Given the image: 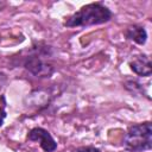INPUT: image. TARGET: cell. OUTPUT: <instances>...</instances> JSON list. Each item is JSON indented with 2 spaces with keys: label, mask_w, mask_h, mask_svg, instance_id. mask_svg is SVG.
<instances>
[{
  "label": "cell",
  "mask_w": 152,
  "mask_h": 152,
  "mask_svg": "<svg viewBox=\"0 0 152 152\" xmlns=\"http://www.w3.org/2000/svg\"><path fill=\"white\" fill-rule=\"evenodd\" d=\"M113 17L112 11L102 2H91L82 6L78 11L68 17L64 21L66 27H87L109 21Z\"/></svg>",
  "instance_id": "6da1fadb"
},
{
  "label": "cell",
  "mask_w": 152,
  "mask_h": 152,
  "mask_svg": "<svg viewBox=\"0 0 152 152\" xmlns=\"http://www.w3.org/2000/svg\"><path fill=\"white\" fill-rule=\"evenodd\" d=\"M49 56H51V49L45 44L38 43L37 46H32L25 57L24 66L36 77L49 78L55 72L53 65L48 62Z\"/></svg>",
  "instance_id": "7a4b0ae2"
},
{
  "label": "cell",
  "mask_w": 152,
  "mask_h": 152,
  "mask_svg": "<svg viewBox=\"0 0 152 152\" xmlns=\"http://www.w3.org/2000/svg\"><path fill=\"white\" fill-rule=\"evenodd\" d=\"M122 146L128 152H144L152 146V125L150 121L128 127L124 135Z\"/></svg>",
  "instance_id": "3957f363"
},
{
  "label": "cell",
  "mask_w": 152,
  "mask_h": 152,
  "mask_svg": "<svg viewBox=\"0 0 152 152\" xmlns=\"http://www.w3.org/2000/svg\"><path fill=\"white\" fill-rule=\"evenodd\" d=\"M27 139L38 142L44 152H53L57 148V142L55 141L50 132L42 127L32 128L27 134Z\"/></svg>",
  "instance_id": "277c9868"
},
{
  "label": "cell",
  "mask_w": 152,
  "mask_h": 152,
  "mask_svg": "<svg viewBox=\"0 0 152 152\" xmlns=\"http://www.w3.org/2000/svg\"><path fill=\"white\" fill-rule=\"evenodd\" d=\"M129 68L131 70L137 74L138 76H144V77H148L152 74V65H151V61L148 58V56L146 55H140L137 56L133 61L129 62Z\"/></svg>",
  "instance_id": "5b68a950"
},
{
  "label": "cell",
  "mask_w": 152,
  "mask_h": 152,
  "mask_svg": "<svg viewBox=\"0 0 152 152\" xmlns=\"http://www.w3.org/2000/svg\"><path fill=\"white\" fill-rule=\"evenodd\" d=\"M124 34L127 39L133 40L139 45H144L147 40V32L141 25H129L125 28Z\"/></svg>",
  "instance_id": "8992f818"
},
{
  "label": "cell",
  "mask_w": 152,
  "mask_h": 152,
  "mask_svg": "<svg viewBox=\"0 0 152 152\" xmlns=\"http://www.w3.org/2000/svg\"><path fill=\"white\" fill-rule=\"evenodd\" d=\"M125 88H126L128 91H131L132 94H144V95H146L147 99H150L148 94H147L146 91H144L142 84L139 83L137 80H127V81L125 82Z\"/></svg>",
  "instance_id": "52a82bcc"
},
{
  "label": "cell",
  "mask_w": 152,
  "mask_h": 152,
  "mask_svg": "<svg viewBox=\"0 0 152 152\" xmlns=\"http://www.w3.org/2000/svg\"><path fill=\"white\" fill-rule=\"evenodd\" d=\"M6 99L4 95H0V127L4 124V120L6 118Z\"/></svg>",
  "instance_id": "ba28073f"
},
{
  "label": "cell",
  "mask_w": 152,
  "mask_h": 152,
  "mask_svg": "<svg viewBox=\"0 0 152 152\" xmlns=\"http://www.w3.org/2000/svg\"><path fill=\"white\" fill-rule=\"evenodd\" d=\"M70 152H101V151H100V148H97L95 146H81V147L71 150Z\"/></svg>",
  "instance_id": "9c48e42d"
},
{
  "label": "cell",
  "mask_w": 152,
  "mask_h": 152,
  "mask_svg": "<svg viewBox=\"0 0 152 152\" xmlns=\"http://www.w3.org/2000/svg\"><path fill=\"white\" fill-rule=\"evenodd\" d=\"M5 6H6V2H5L4 0H0V11H1V10H2Z\"/></svg>",
  "instance_id": "30bf717a"
}]
</instances>
